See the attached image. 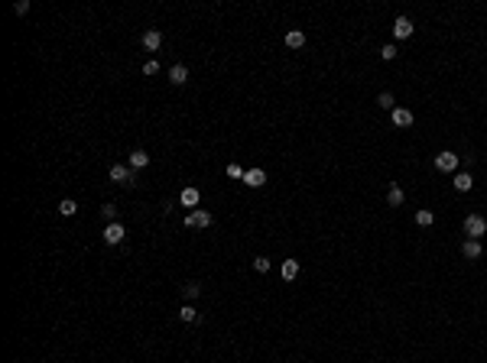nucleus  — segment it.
<instances>
[{
	"label": "nucleus",
	"mask_w": 487,
	"mask_h": 363,
	"mask_svg": "<svg viewBox=\"0 0 487 363\" xmlns=\"http://www.w3.org/2000/svg\"><path fill=\"white\" fill-rule=\"evenodd\" d=\"M198 292H202V285H198V282H185L182 295H185V298H198Z\"/></svg>",
	"instance_id": "nucleus-22"
},
{
	"label": "nucleus",
	"mask_w": 487,
	"mask_h": 363,
	"mask_svg": "<svg viewBox=\"0 0 487 363\" xmlns=\"http://www.w3.org/2000/svg\"><path fill=\"white\" fill-rule=\"evenodd\" d=\"M286 46H289V49H302V46H305V33H299V30L286 33Z\"/></svg>",
	"instance_id": "nucleus-17"
},
{
	"label": "nucleus",
	"mask_w": 487,
	"mask_h": 363,
	"mask_svg": "<svg viewBox=\"0 0 487 363\" xmlns=\"http://www.w3.org/2000/svg\"><path fill=\"white\" fill-rule=\"evenodd\" d=\"M159 46H163V36H159V33H156V30H146V33H143V49L156 52V49H159Z\"/></svg>",
	"instance_id": "nucleus-11"
},
{
	"label": "nucleus",
	"mask_w": 487,
	"mask_h": 363,
	"mask_svg": "<svg viewBox=\"0 0 487 363\" xmlns=\"http://www.w3.org/2000/svg\"><path fill=\"white\" fill-rule=\"evenodd\" d=\"M228 175H231V179H241V182H244V169L237 166V162H231V166H228Z\"/></svg>",
	"instance_id": "nucleus-27"
},
{
	"label": "nucleus",
	"mask_w": 487,
	"mask_h": 363,
	"mask_svg": "<svg viewBox=\"0 0 487 363\" xmlns=\"http://www.w3.org/2000/svg\"><path fill=\"white\" fill-rule=\"evenodd\" d=\"M101 211H104L107 224H114V221H117V208H114V204H104V208H101Z\"/></svg>",
	"instance_id": "nucleus-26"
},
{
	"label": "nucleus",
	"mask_w": 487,
	"mask_h": 363,
	"mask_svg": "<svg viewBox=\"0 0 487 363\" xmlns=\"http://www.w3.org/2000/svg\"><path fill=\"white\" fill-rule=\"evenodd\" d=\"M403 201H406L403 188H400V185H390V191H387V204H390V208H400Z\"/></svg>",
	"instance_id": "nucleus-14"
},
{
	"label": "nucleus",
	"mask_w": 487,
	"mask_h": 363,
	"mask_svg": "<svg viewBox=\"0 0 487 363\" xmlns=\"http://www.w3.org/2000/svg\"><path fill=\"white\" fill-rule=\"evenodd\" d=\"M380 59L383 62H393L396 59V46H383V49H380Z\"/></svg>",
	"instance_id": "nucleus-25"
},
{
	"label": "nucleus",
	"mask_w": 487,
	"mask_h": 363,
	"mask_svg": "<svg viewBox=\"0 0 487 363\" xmlns=\"http://www.w3.org/2000/svg\"><path fill=\"white\" fill-rule=\"evenodd\" d=\"M111 182H120V185H136V169H127V166H111Z\"/></svg>",
	"instance_id": "nucleus-3"
},
{
	"label": "nucleus",
	"mask_w": 487,
	"mask_h": 363,
	"mask_svg": "<svg viewBox=\"0 0 487 363\" xmlns=\"http://www.w3.org/2000/svg\"><path fill=\"white\" fill-rule=\"evenodd\" d=\"M179 318L182 321H198V308L195 305H182L179 308Z\"/></svg>",
	"instance_id": "nucleus-19"
},
{
	"label": "nucleus",
	"mask_w": 487,
	"mask_h": 363,
	"mask_svg": "<svg viewBox=\"0 0 487 363\" xmlns=\"http://www.w3.org/2000/svg\"><path fill=\"white\" fill-rule=\"evenodd\" d=\"M393 36H396V39H409V36H413V23H409V17H396Z\"/></svg>",
	"instance_id": "nucleus-8"
},
{
	"label": "nucleus",
	"mask_w": 487,
	"mask_h": 363,
	"mask_svg": "<svg viewBox=\"0 0 487 363\" xmlns=\"http://www.w3.org/2000/svg\"><path fill=\"white\" fill-rule=\"evenodd\" d=\"M169 81H173V85H185V81H189V68H185V65H173V68H169Z\"/></svg>",
	"instance_id": "nucleus-15"
},
{
	"label": "nucleus",
	"mask_w": 487,
	"mask_h": 363,
	"mask_svg": "<svg viewBox=\"0 0 487 363\" xmlns=\"http://www.w3.org/2000/svg\"><path fill=\"white\" fill-rule=\"evenodd\" d=\"M458 162H461V159H458V153H451V149H445V153L435 156V169H438V172H455Z\"/></svg>",
	"instance_id": "nucleus-2"
},
{
	"label": "nucleus",
	"mask_w": 487,
	"mask_h": 363,
	"mask_svg": "<svg viewBox=\"0 0 487 363\" xmlns=\"http://www.w3.org/2000/svg\"><path fill=\"white\" fill-rule=\"evenodd\" d=\"M211 221H215V217H211L208 214V211H202V208H195V211H192V214L189 217H185V227H211Z\"/></svg>",
	"instance_id": "nucleus-4"
},
{
	"label": "nucleus",
	"mask_w": 487,
	"mask_h": 363,
	"mask_svg": "<svg viewBox=\"0 0 487 363\" xmlns=\"http://www.w3.org/2000/svg\"><path fill=\"white\" fill-rule=\"evenodd\" d=\"M149 166V153L146 149H133L130 153V169H146Z\"/></svg>",
	"instance_id": "nucleus-12"
},
{
	"label": "nucleus",
	"mask_w": 487,
	"mask_h": 363,
	"mask_svg": "<svg viewBox=\"0 0 487 363\" xmlns=\"http://www.w3.org/2000/svg\"><path fill=\"white\" fill-rule=\"evenodd\" d=\"M279 276H283L286 282H292V279L299 276V259H286V263L279 266Z\"/></svg>",
	"instance_id": "nucleus-10"
},
{
	"label": "nucleus",
	"mask_w": 487,
	"mask_h": 363,
	"mask_svg": "<svg viewBox=\"0 0 487 363\" xmlns=\"http://www.w3.org/2000/svg\"><path fill=\"white\" fill-rule=\"evenodd\" d=\"M451 185H455V191H471L474 188V179H471L468 172H458L455 179H451Z\"/></svg>",
	"instance_id": "nucleus-13"
},
{
	"label": "nucleus",
	"mask_w": 487,
	"mask_h": 363,
	"mask_svg": "<svg viewBox=\"0 0 487 363\" xmlns=\"http://www.w3.org/2000/svg\"><path fill=\"white\" fill-rule=\"evenodd\" d=\"M377 104H380V107H383V111H390V114H393V111H396V101H393V94H390V91H383V94H380V98H377Z\"/></svg>",
	"instance_id": "nucleus-18"
},
{
	"label": "nucleus",
	"mask_w": 487,
	"mask_h": 363,
	"mask_svg": "<svg viewBox=\"0 0 487 363\" xmlns=\"http://www.w3.org/2000/svg\"><path fill=\"white\" fill-rule=\"evenodd\" d=\"M75 211H78V204H75L72 198H65V201L59 204V214H65V217H75Z\"/></svg>",
	"instance_id": "nucleus-20"
},
{
	"label": "nucleus",
	"mask_w": 487,
	"mask_h": 363,
	"mask_svg": "<svg viewBox=\"0 0 487 363\" xmlns=\"http://www.w3.org/2000/svg\"><path fill=\"white\" fill-rule=\"evenodd\" d=\"M244 185H250V188L266 185V172H263V169H247V172H244Z\"/></svg>",
	"instance_id": "nucleus-9"
},
{
	"label": "nucleus",
	"mask_w": 487,
	"mask_h": 363,
	"mask_svg": "<svg viewBox=\"0 0 487 363\" xmlns=\"http://www.w3.org/2000/svg\"><path fill=\"white\" fill-rule=\"evenodd\" d=\"M416 224H419V227H432V224H435V214H432V211H419V214H416Z\"/></svg>",
	"instance_id": "nucleus-21"
},
{
	"label": "nucleus",
	"mask_w": 487,
	"mask_h": 363,
	"mask_svg": "<svg viewBox=\"0 0 487 363\" xmlns=\"http://www.w3.org/2000/svg\"><path fill=\"white\" fill-rule=\"evenodd\" d=\"M461 253H464L468 259H477L484 250H481V243H477V240H464V243H461Z\"/></svg>",
	"instance_id": "nucleus-16"
},
{
	"label": "nucleus",
	"mask_w": 487,
	"mask_h": 363,
	"mask_svg": "<svg viewBox=\"0 0 487 363\" xmlns=\"http://www.w3.org/2000/svg\"><path fill=\"white\" fill-rule=\"evenodd\" d=\"M26 10H30V0H17V4H13V13H17V17H23Z\"/></svg>",
	"instance_id": "nucleus-28"
},
{
	"label": "nucleus",
	"mask_w": 487,
	"mask_h": 363,
	"mask_svg": "<svg viewBox=\"0 0 487 363\" xmlns=\"http://www.w3.org/2000/svg\"><path fill=\"white\" fill-rule=\"evenodd\" d=\"M123 237H127V230H123L120 221H114V224H107V227H104V243L117 246V243H123Z\"/></svg>",
	"instance_id": "nucleus-5"
},
{
	"label": "nucleus",
	"mask_w": 487,
	"mask_h": 363,
	"mask_svg": "<svg viewBox=\"0 0 487 363\" xmlns=\"http://www.w3.org/2000/svg\"><path fill=\"white\" fill-rule=\"evenodd\" d=\"M390 120H393V127H413V111H406V107H396L393 114H390Z\"/></svg>",
	"instance_id": "nucleus-7"
},
{
	"label": "nucleus",
	"mask_w": 487,
	"mask_h": 363,
	"mask_svg": "<svg viewBox=\"0 0 487 363\" xmlns=\"http://www.w3.org/2000/svg\"><path fill=\"white\" fill-rule=\"evenodd\" d=\"M198 201H202V195H198V188H195V185H189V188H182V195H179V204H185V208H192V211H195V208H198Z\"/></svg>",
	"instance_id": "nucleus-6"
},
{
	"label": "nucleus",
	"mask_w": 487,
	"mask_h": 363,
	"mask_svg": "<svg viewBox=\"0 0 487 363\" xmlns=\"http://www.w3.org/2000/svg\"><path fill=\"white\" fill-rule=\"evenodd\" d=\"M464 234H468V240H481V237L487 234V221L481 214H468V221H464Z\"/></svg>",
	"instance_id": "nucleus-1"
},
{
	"label": "nucleus",
	"mask_w": 487,
	"mask_h": 363,
	"mask_svg": "<svg viewBox=\"0 0 487 363\" xmlns=\"http://www.w3.org/2000/svg\"><path fill=\"white\" fill-rule=\"evenodd\" d=\"M156 72H159V62H156V59L143 62V75H146V78H149V75H156Z\"/></svg>",
	"instance_id": "nucleus-23"
},
{
	"label": "nucleus",
	"mask_w": 487,
	"mask_h": 363,
	"mask_svg": "<svg viewBox=\"0 0 487 363\" xmlns=\"http://www.w3.org/2000/svg\"><path fill=\"white\" fill-rule=\"evenodd\" d=\"M253 269H257V272H270V259H266V256H257V259H253Z\"/></svg>",
	"instance_id": "nucleus-24"
}]
</instances>
